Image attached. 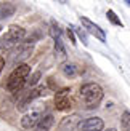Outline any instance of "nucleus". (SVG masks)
I'll return each mask as SVG.
<instances>
[{
  "label": "nucleus",
  "mask_w": 130,
  "mask_h": 131,
  "mask_svg": "<svg viewBox=\"0 0 130 131\" xmlns=\"http://www.w3.org/2000/svg\"><path fill=\"white\" fill-rule=\"evenodd\" d=\"M124 131H130V128H128V129H124Z\"/></svg>",
  "instance_id": "393cba45"
},
{
  "label": "nucleus",
  "mask_w": 130,
  "mask_h": 131,
  "mask_svg": "<svg viewBox=\"0 0 130 131\" xmlns=\"http://www.w3.org/2000/svg\"><path fill=\"white\" fill-rule=\"evenodd\" d=\"M68 37H69V42H71V43H72L74 47H76L77 42H76V35H74V30H72V27H71V26L68 27Z\"/></svg>",
  "instance_id": "aec40b11"
},
{
  "label": "nucleus",
  "mask_w": 130,
  "mask_h": 131,
  "mask_svg": "<svg viewBox=\"0 0 130 131\" xmlns=\"http://www.w3.org/2000/svg\"><path fill=\"white\" fill-rule=\"evenodd\" d=\"M120 126H122V129H128V128H130V112H128V110L122 112V117H120Z\"/></svg>",
  "instance_id": "a211bd4d"
},
{
  "label": "nucleus",
  "mask_w": 130,
  "mask_h": 131,
  "mask_svg": "<svg viewBox=\"0 0 130 131\" xmlns=\"http://www.w3.org/2000/svg\"><path fill=\"white\" fill-rule=\"evenodd\" d=\"M60 69H61V74L68 78H74L79 74V67H77L74 62H63Z\"/></svg>",
  "instance_id": "f8f14e48"
},
{
  "label": "nucleus",
  "mask_w": 130,
  "mask_h": 131,
  "mask_svg": "<svg viewBox=\"0 0 130 131\" xmlns=\"http://www.w3.org/2000/svg\"><path fill=\"white\" fill-rule=\"evenodd\" d=\"M55 107L56 110H69L72 107V97H71V88H63L60 91H56L55 94Z\"/></svg>",
  "instance_id": "39448f33"
},
{
  "label": "nucleus",
  "mask_w": 130,
  "mask_h": 131,
  "mask_svg": "<svg viewBox=\"0 0 130 131\" xmlns=\"http://www.w3.org/2000/svg\"><path fill=\"white\" fill-rule=\"evenodd\" d=\"M71 27H72V30L77 34V37L82 40V43L87 47V45H88V42H87V30L85 29H80V27H74V26H71Z\"/></svg>",
  "instance_id": "f3484780"
},
{
  "label": "nucleus",
  "mask_w": 130,
  "mask_h": 131,
  "mask_svg": "<svg viewBox=\"0 0 130 131\" xmlns=\"http://www.w3.org/2000/svg\"><path fill=\"white\" fill-rule=\"evenodd\" d=\"M32 51H34V48H32V43H21V45H16L15 50H13V61H24V59H27V58L32 54Z\"/></svg>",
  "instance_id": "6e6552de"
},
{
  "label": "nucleus",
  "mask_w": 130,
  "mask_h": 131,
  "mask_svg": "<svg viewBox=\"0 0 130 131\" xmlns=\"http://www.w3.org/2000/svg\"><path fill=\"white\" fill-rule=\"evenodd\" d=\"M31 74V66L27 64H19L18 67L13 69V72L10 74L8 80H6V88L11 93H18L24 85H26V80Z\"/></svg>",
  "instance_id": "f03ea898"
},
{
  "label": "nucleus",
  "mask_w": 130,
  "mask_h": 131,
  "mask_svg": "<svg viewBox=\"0 0 130 131\" xmlns=\"http://www.w3.org/2000/svg\"><path fill=\"white\" fill-rule=\"evenodd\" d=\"M53 40H55V56H56L60 61H64L68 54H66V48H64L63 38H61V37H56V38H53Z\"/></svg>",
  "instance_id": "ddd939ff"
},
{
  "label": "nucleus",
  "mask_w": 130,
  "mask_h": 131,
  "mask_svg": "<svg viewBox=\"0 0 130 131\" xmlns=\"http://www.w3.org/2000/svg\"><path fill=\"white\" fill-rule=\"evenodd\" d=\"M55 125V118L51 114H47V115H40V118L37 120L35 126L32 128L34 131H50L51 126Z\"/></svg>",
  "instance_id": "9d476101"
},
{
  "label": "nucleus",
  "mask_w": 130,
  "mask_h": 131,
  "mask_svg": "<svg viewBox=\"0 0 130 131\" xmlns=\"http://www.w3.org/2000/svg\"><path fill=\"white\" fill-rule=\"evenodd\" d=\"M47 94H48V88H47V86H37V88H32V90H29V93H26L24 97L18 102V109H19V110H24L32 101L39 99V97H43V96H47Z\"/></svg>",
  "instance_id": "20e7f679"
},
{
  "label": "nucleus",
  "mask_w": 130,
  "mask_h": 131,
  "mask_svg": "<svg viewBox=\"0 0 130 131\" xmlns=\"http://www.w3.org/2000/svg\"><path fill=\"white\" fill-rule=\"evenodd\" d=\"M106 131H117L116 128H109V129H106Z\"/></svg>",
  "instance_id": "b1692460"
},
{
  "label": "nucleus",
  "mask_w": 130,
  "mask_h": 131,
  "mask_svg": "<svg viewBox=\"0 0 130 131\" xmlns=\"http://www.w3.org/2000/svg\"><path fill=\"white\" fill-rule=\"evenodd\" d=\"M15 11H16V6L10 3V2H3V3H0V19H6V18H10L15 15Z\"/></svg>",
  "instance_id": "4468645a"
},
{
  "label": "nucleus",
  "mask_w": 130,
  "mask_h": 131,
  "mask_svg": "<svg viewBox=\"0 0 130 131\" xmlns=\"http://www.w3.org/2000/svg\"><path fill=\"white\" fill-rule=\"evenodd\" d=\"M106 16H108V21L111 23L113 26H117V27H120V29L124 27V23H122V21H120V18L116 15V11H114V10H108V11H106Z\"/></svg>",
  "instance_id": "2eb2a0df"
},
{
  "label": "nucleus",
  "mask_w": 130,
  "mask_h": 131,
  "mask_svg": "<svg viewBox=\"0 0 130 131\" xmlns=\"http://www.w3.org/2000/svg\"><path fill=\"white\" fill-rule=\"evenodd\" d=\"M80 24L83 26V29L87 30V34L93 35L95 38H98V40L103 42V43L106 42V32H105V29H101L98 24H95L93 21H90V19L85 18V16H80Z\"/></svg>",
  "instance_id": "423d86ee"
},
{
  "label": "nucleus",
  "mask_w": 130,
  "mask_h": 131,
  "mask_svg": "<svg viewBox=\"0 0 130 131\" xmlns=\"http://www.w3.org/2000/svg\"><path fill=\"white\" fill-rule=\"evenodd\" d=\"M40 118V112H31V114H26L23 118H21V126L24 129H32L35 126L37 120Z\"/></svg>",
  "instance_id": "9b49d317"
},
{
  "label": "nucleus",
  "mask_w": 130,
  "mask_h": 131,
  "mask_svg": "<svg viewBox=\"0 0 130 131\" xmlns=\"http://www.w3.org/2000/svg\"><path fill=\"white\" fill-rule=\"evenodd\" d=\"M53 2L60 3V5H68V3H69V0H53Z\"/></svg>",
  "instance_id": "4be33fe9"
},
{
  "label": "nucleus",
  "mask_w": 130,
  "mask_h": 131,
  "mask_svg": "<svg viewBox=\"0 0 130 131\" xmlns=\"http://www.w3.org/2000/svg\"><path fill=\"white\" fill-rule=\"evenodd\" d=\"M48 34H50V37H51V38L61 37V34H63V29L60 27V24H58V23L51 21V23H50V29H48Z\"/></svg>",
  "instance_id": "dca6fc26"
},
{
  "label": "nucleus",
  "mask_w": 130,
  "mask_h": 131,
  "mask_svg": "<svg viewBox=\"0 0 130 131\" xmlns=\"http://www.w3.org/2000/svg\"><path fill=\"white\" fill-rule=\"evenodd\" d=\"M3 67H5V59H3V56L0 54V74H2V70H3Z\"/></svg>",
  "instance_id": "412c9836"
},
{
  "label": "nucleus",
  "mask_w": 130,
  "mask_h": 131,
  "mask_svg": "<svg viewBox=\"0 0 130 131\" xmlns=\"http://www.w3.org/2000/svg\"><path fill=\"white\" fill-rule=\"evenodd\" d=\"M0 30H2V24H0Z\"/></svg>",
  "instance_id": "a878e982"
},
{
  "label": "nucleus",
  "mask_w": 130,
  "mask_h": 131,
  "mask_svg": "<svg viewBox=\"0 0 130 131\" xmlns=\"http://www.w3.org/2000/svg\"><path fill=\"white\" fill-rule=\"evenodd\" d=\"M40 75H42L40 72H34V74L31 75V78H29V80H26V83H27L31 88H32V86H35V85L39 83V78H40Z\"/></svg>",
  "instance_id": "6ab92c4d"
},
{
  "label": "nucleus",
  "mask_w": 130,
  "mask_h": 131,
  "mask_svg": "<svg viewBox=\"0 0 130 131\" xmlns=\"http://www.w3.org/2000/svg\"><path fill=\"white\" fill-rule=\"evenodd\" d=\"M103 128H105V122L100 117H88L85 120L80 118L76 126L77 131H103Z\"/></svg>",
  "instance_id": "0eeeda50"
},
{
  "label": "nucleus",
  "mask_w": 130,
  "mask_h": 131,
  "mask_svg": "<svg viewBox=\"0 0 130 131\" xmlns=\"http://www.w3.org/2000/svg\"><path fill=\"white\" fill-rule=\"evenodd\" d=\"M79 122H80V115L79 114H71L68 117H64V118L60 122L58 131H74Z\"/></svg>",
  "instance_id": "1a4fd4ad"
},
{
  "label": "nucleus",
  "mask_w": 130,
  "mask_h": 131,
  "mask_svg": "<svg viewBox=\"0 0 130 131\" xmlns=\"http://www.w3.org/2000/svg\"><path fill=\"white\" fill-rule=\"evenodd\" d=\"M80 97L87 109H95L100 106V102L105 97V91L98 83H83L80 86Z\"/></svg>",
  "instance_id": "f257e3e1"
},
{
  "label": "nucleus",
  "mask_w": 130,
  "mask_h": 131,
  "mask_svg": "<svg viewBox=\"0 0 130 131\" xmlns=\"http://www.w3.org/2000/svg\"><path fill=\"white\" fill-rule=\"evenodd\" d=\"M124 2H125V5H128V6H130V0H124Z\"/></svg>",
  "instance_id": "5701e85b"
},
{
  "label": "nucleus",
  "mask_w": 130,
  "mask_h": 131,
  "mask_svg": "<svg viewBox=\"0 0 130 131\" xmlns=\"http://www.w3.org/2000/svg\"><path fill=\"white\" fill-rule=\"evenodd\" d=\"M26 37V29H23L21 26L13 24L8 27V30L0 37V50L10 51L16 47L18 43L23 42V38Z\"/></svg>",
  "instance_id": "7ed1b4c3"
}]
</instances>
